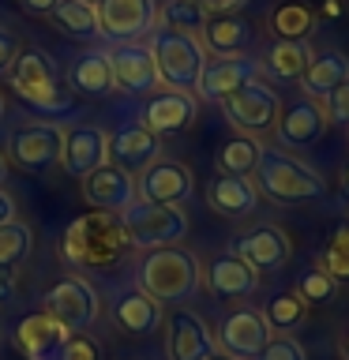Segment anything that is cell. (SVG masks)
Wrapping results in <instances>:
<instances>
[{
  "mask_svg": "<svg viewBox=\"0 0 349 360\" xmlns=\"http://www.w3.org/2000/svg\"><path fill=\"white\" fill-rule=\"evenodd\" d=\"M207 360H236V356H229V353H210Z\"/></svg>",
  "mask_w": 349,
  "mask_h": 360,
  "instance_id": "obj_48",
  "label": "cell"
},
{
  "mask_svg": "<svg viewBox=\"0 0 349 360\" xmlns=\"http://www.w3.org/2000/svg\"><path fill=\"white\" fill-rule=\"evenodd\" d=\"M158 158H162V139L146 131L143 124H128L117 135H109V162L120 165L124 173H143Z\"/></svg>",
  "mask_w": 349,
  "mask_h": 360,
  "instance_id": "obj_21",
  "label": "cell"
},
{
  "mask_svg": "<svg viewBox=\"0 0 349 360\" xmlns=\"http://www.w3.org/2000/svg\"><path fill=\"white\" fill-rule=\"evenodd\" d=\"M4 176H8V162H4V154H0V188H4Z\"/></svg>",
  "mask_w": 349,
  "mask_h": 360,
  "instance_id": "obj_46",
  "label": "cell"
},
{
  "mask_svg": "<svg viewBox=\"0 0 349 360\" xmlns=\"http://www.w3.org/2000/svg\"><path fill=\"white\" fill-rule=\"evenodd\" d=\"M101 38L117 41H143L158 30V0H101L98 4Z\"/></svg>",
  "mask_w": 349,
  "mask_h": 360,
  "instance_id": "obj_10",
  "label": "cell"
},
{
  "mask_svg": "<svg viewBox=\"0 0 349 360\" xmlns=\"http://www.w3.org/2000/svg\"><path fill=\"white\" fill-rule=\"evenodd\" d=\"M165 349H169V360H207L214 353V338L196 311L180 308L173 319H169Z\"/></svg>",
  "mask_w": 349,
  "mask_h": 360,
  "instance_id": "obj_23",
  "label": "cell"
},
{
  "mask_svg": "<svg viewBox=\"0 0 349 360\" xmlns=\"http://www.w3.org/2000/svg\"><path fill=\"white\" fill-rule=\"evenodd\" d=\"M135 278H139V289L146 292V297H154L158 304L191 300L203 285V266L188 248L173 244V248L143 252L139 266H135Z\"/></svg>",
  "mask_w": 349,
  "mask_h": 360,
  "instance_id": "obj_1",
  "label": "cell"
},
{
  "mask_svg": "<svg viewBox=\"0 0 349 360\" xmlns=\"http://www.w3.org/2000/svg\"><path fill=\"white\" fill-rule=\"evenodd\" d=\"M158 27H169V30H184V34H203L207 27V11H199L191 0H165L158 8Z\"/></svg>",
  "mask_w": 349,
  "mask_h": 360,
  "instance_id": "obj_34",
  "label": "cell"
},
{
  "mask_svg": "<svg viewBox=\"0 0 349 360\" xmlns=\"http://www.w3.org/2000/svg\"><path fill=\"white\" fill-rule=\"evenodd\" d=\"M83 4H90V8H98V4H101V0H83Z\"/></svg>",
  "mask_w": 349,
  "mask_h": 360,
  "instance_id": "obj_50",
  "label": "cell"
},
{
  "mask_svg": "<svg viewBox=\"0 0 349 360\" xmlns=\"http://www.w3.org/2000/svg\"><path fill=\"white\" fill-rule=\"evenodd\" d=\"M199 11H207V15H229V11H236L241 4H248V0H191Z\"/></svg>",
  "mask_w": 349,
  "mask_h": 360,
  "instance_id": "obj_42",
  "label": "cell"
},
{
  "mask_svg": "<svg viewBox=\"0 0 349 360\" xmlns=\"http://www.w3.org/2000/svg\"><path fill=\"white\" fill-rule=\"evenodd\" d=\"M109 64H113V83L124 94H146L158 86V68L154 53L146 41H117L109 45Z\"/></svg>",
  "mask_w": 349,
  "mask_h": 360,
  "instance_id": "obj_14",
  "label": "cell"
},
{
  "mask_svg": "<svg viewBox=\"0 0 349 360\" xmlns=\"http://www.w3.org/2000/svg\"><path fill=\"white\" fill-rule=\"evenodd\" d=\"M207 56H241L252 45V22L241 19L236 11L229 15H207V27L199 34Z\"/></svg>",
  "mask_w": 349,
  "mask_h": 360,
  "instance_id": "obj_25",
  "label": "cell"
},
{
  "mask_svg": "<svg viewBox=\"0 0 349 360\" xmlns=\"http://www.w3.org/2000/svg\"><path fill=\"white\" fill-rule=\"evenodd\" d=\"M128 244L120 229L117 214H101L90 210L83 218H75L64 233V259L72 266H109L120 255V248Z\"/></svg>",
  "mask_w": 349,
  "mask_h": 360,
  "instance_id": "obj_4",
  "label": "cell"
},
{
  "mask_svg": "<svg viewBox=\"0 0 349 360\" xmlns=\"http://www.w3.org/2000/svg\"><path fill=\"white\" fill-rule=\"evenodd\" d=\"M263 319L270 330H293V326H300L304 323V300L297 297V292H281V297H274L267 304V311H263Z\"/></svg>",
  "mask_w": 349,
  "mask_h": 360,
  "instance_id": "obj_35",
  "label": "cell"
},
{
  "mask_svg": "<svg viewBox=\"0 0 349 360\" xmlns=\"http://www.w3.org/2000/svg\"><path fill=\"white\" fill-rule=\"evenodd\" d=\"M42 304H45V315H49L53 323H61L68 334L90 330V323H94L98 311H101L98 289L90 285L87 278H79V274H68V278L56 281V285H49V292L42 297Z\"/></svg>",
  "mask_w": 349,
  "mask_h": 360,
  "instance_id": "obj_7",
  "label": "cell"
},
{
  "mask_svg": "<svg viewBox=\"0 0 349 360\" xmlns=\"http://www.w3.org/2000/svg\"><path fill=\"white\" fill-rule=\"evenodd\" d=\"M68 334L61 323H53L49 315H27L19 326H15V345L23 349L27 360H61L64 345H68Z\"/></svg>",
  "mask_w": 349,
  "mask_h": 360,
  "instance_id": "obj_22",
  "label": "cell"
},
{
  "mask_svg": "<svg viewBox=\"0 0 349 360\" xmlns=\"http://www.w3.org/2000/svg\"><path fill=\"white\" fill-rule=\"evenodd\" d=\"M342 356L349 360V330H345V338H342Z\"/></svg>",
  "mask_w": 349,
  "mask_h": 360,
  "instance_id": "obj_47",
  "label": "cell"
},
{
  "mask_svg": "<svg viewBox=\"0 0 349 360\" xmlns=\"http://www.w3.org/2000/svg\"><path fill=\"white\" fill-rule=\"evenodd\" d=\"M15 56H19V41H15V34L0 27V75H8V72H11Z\"/></svg>",
  "mask_w": 349,
  "mask_h": 360,
  "instance_id": "obj_41",
  "label": "cell"
},
{
  "mask_svg": "<svg viewBox=\"0 0 349 360\" xmlns=\"http://www.w3.org/2000/svg\"><path fill=\"white\" fill-rule=\"evenodd\" d=\"M53 22L72 38H101V22H98V8L83 4V0H61L53 8Z\"/></svg>",
  "mask_w": 349,
  "mask_h": 360,
  "instance_id": "obj_31",
  "label": "cell"
},
{
  "mask_svg": "<svg viewBox=\"0 0 349 360\" xmlns=\"http://www.w3.org/2000/svg\"><path fill=\"white\" fill-rule=\"evenodd\" d=\"M196 112H199L196 94H188V90H162V94H154V98L143 105L139 124L162 139V135L184 131L188 124L196 120Z\"/></svg>",
  "mask_w": 349,
  "mask_h": 360,
  "instance_id": "obj_18",
  "label": "cell"
},
{
  "mask_svg": "<svg viewBox=\"0 0 349 360\" xmlns=\"http://www.w3.org/2000/svg\"><path fill=\"white\" fill-rule=\"evenodd\" d=\"M255 360H308V353H304V345L293 342L289 334H278V338H270L267 349Z\"/></svg>",
  "mask_w": 349,
  "mask_h": 360,
  "instance_id": "obj_37",
  "label": "cell"
},
{
  "mask_svg": "<svg viewBox=\"0 0 349 360\" xmlns=\"http://www.w3.org/2000/svg\"><path fill=\"white\" fill-rule=\"evenodd\" d=\"M207 289L218 300H244L259 289V270L252 263H244L236 252H225L218 259H210L207 266Z\"/></svg>",
  "mask_w": 349,
  "mask_h": 360,
  "instance_id": "obj_20",
  "label": "cell"
},
{
  "mask_svg": "<svg viewBox=\"0 0 349 360\" xmlns=\"http://www.w3.org/2000/svg\"><path fill=\"white\" fill-rule=\"evenodd\" d=\"M124 240L139 252H154V248H173L188 236V214L180 207H162V202H143L135 199L128 210L117 214Z\"/></svg>",
  "mask_w": 349,
  "mask_h": 360,
  "instance_id": "obj_6",
  "label": "cell"
},
{
  "mask_svg": "<svg viewBox=\"0 0 349 360\" xmlns=\"http://www.w3.org/2000/svg\"><path fill=\"white\" fill-rule=\"evenodd\" d=\"M259 60L255 56H207V64H203V75H199V86L196 94L203 101H225L233 94V90H241L244 83H252L259 79Z\"/></svg>",
  "mask_w": 349,
  "mask_h": 360,
  "instance_id": "obj_15",
  "label": "cell"
},
{
  "mask_svg": "<svg viewBox=\"0 0 349 360\" xmlns=\"http://www.w3.org/2000/svg\"><path fill=\"white\" fill-rule=\"evenodd\" d=\"M0 117H4V98H0Z\"/></svg>",
  "mask_w": 349,
  "mask_h": 360,
  "instance_id": "obj_51",
  "label": "cell"
},
{
  "mask_svg": "<svg viewBox=\"0 0 349 360\" xmlns=\"http://www.w3.org/2000/svg\"><path fill=\"white\" fill-rule=\"evenodd\" d=\"M259 158H263V146L252 135H233L218 150V169H222V176H252Z\"/></svg>",
  "mask_w": 349,
  "mask_h": 360,
  "instance_id": "obj_30",
  "label": "cell"
},
{
  "mask_svg": "<svg viewBox=\"0 0 349 360\" xmlns=\"http://www.w3.org/2000/svg\"><path fill=\"white\" fill-rule=\"evenodd\" d=\"M117 323L124 326L128 334H154L158 326H162V304H158L154 297H146L143 289H135V292H128V297H120L117 300Z\"/></svg>",
  "mask_w": 349,
  "mask_h": 360,
  "instance_id": "obj_29",
  "label": "cell"
},
{
  "mask_svg": "<svg viewBox=\"0 0 349 360\" xmlns=\"http://www.w3.org/2000/svg\"><path fill=\"white\" fill-rule=\"evenodd\" d=\"M326 117H331V124H349V83H342L334 90L331 98H326Z\"/></svg>",
  "mask_w": 349,
  "mask_h": 360,
  "instance_id": "obj_39",
  "label": "cell"
},
{
  "mask_svg": "<svg viewBox=\"0 0 349 360\" xmlns=\"http://www.w3.org/2000/svg\"><path fill=\"white\" fill-rule=\"evenodd\" d=\"M8 79H11V90H15L30 109L45 112V117H61V112L72 109V98L61 90V79H56L53 56L45 49H38V45L19 49Z\"/></svg>",
  "mask_w": 349,
  "mask_h": 360,
  "instance_id": "obj_2",
  "label": "cell"
},
{
  "mask_svg": "<svg viewBox=\"0 0 349 360\" xmlns=\"http://www.w3.org/2000/svg\"><path fill=\"white\" fill-rule=\"evenodd\" d=\"M326 128H331V117H326L323 101L297 98L278 112L274 135H278V143L286 146V150H308V146H315L326 135Z\"/></svg>",
  "mask_w": 349,
  "mask_h": 360,
  "instance_id": "obj_12",
  "label": "cell"
},
{
  "mask_svg": "<svg viewBox=\"0 0 349 360\" xmlns=\"http://www.w3.org/2000/svg\"><path fill=\"white\" fill-rule=\"evenodd\" d=\"M218 338L225 345V353L236 356V360H255L259 353L267 349L270 342V326L263 319V311L255 308H236L222 319L218 326Z\"/></svg>",
  "mask_w": 349,
  "mask_h": 360,
  "instance_id": "obj_17",
  "label": "cell"
},
{
  "mask_svg": "<svg viewBox=\"0 0 349 360\" xmlns=\"http://www.w3.org/2000/svg\"><path fill=\"white\" fill-rule=\"evenodd\" d=\"M326 248L349 259V218H342V221H338L334 229H331V244H326Z\"/></svg>",
  "mask_w": 349,
  "mask_h": 360,
  "instance_id": "obj_43",
  "label": "cell"
},
{
  "mask_svg": "<svg viewBox=\"0 0 349 360\" xmlns=\"http://www.w3.org/2000/svg\"><path fill=\"white\" fill-rule=\"evenodd\" d=\"M342 184H345V195H349V165H345V173H342Z\"/></svg>",
  "mask_w": 349,
  "mask_h": 360,
  "instance_id": "obj_49",
  "label": "cell"
},
{
  "mask_svg": "<svg viewBox=\"0 0 349 360\" xmlns=\"http://www.w3.org/2000/svg\"><path fill=\"white\" fill-rule=\"evenodd\" d=\"M61 150H64V124H49V120H34V124H19L8 135V154L11 162L27 173H49L61 165Z\"/></svg>",
  "mask_w": 349,
  "mask_h": 360,
  "instance_id": "obj_8",
  "label": "cell"
},
{
  "mask_svg": "<svg viewBox=\"0 0 349 360\" xmlns=\"http://www.w3.org/2000/svg\"><path fill=\"white\" fill-rule=\"evenodd\" d=\"M342 83H349V56L342 49L312 53V60H308V68H304V75H300L304 98L326 101Z\"/></svg>",
  "mask_w": 349,
  "mask_h": 360,
  "instance_id": "obj_24",
  "label": "cell"
},
{
  "mask_svg": "<svg viewBox=\"0 0 349 360\" xmlns=\"http://www.w3.org/2000/svg\"><path fill=\"white\" fill-rule=\"evenodd\" d=\"M56 4H61V0H19V8L30 11V15H53Z\"/></svg>",
  "mask_w": 349,
  "mask_h": 360,
  "instance_id": "obj_44",
  "label": "cell"
},
{
  "mask_svg": "<svg viewBox=\"0 0 349 360\" xmlns=\"http://www.w3.org/2000/svg\"><path fill=\"white\" fill-rule=\"evenodd\" d=\"M68 83H72V90H79V94H87V98H109L113 90H117L109 53L106 49H83L72 60V68H68Z\"/></svg>",
  "mask_w": 349,
  "mask_h": 360,
  "instance_id": "obj_26",
  "label": "cell"
},
{
  "mask_svg": "<svg viewBox=\"0 0 349 360\" xmlns=\"http://www.w3.org/2000/svg\"><path fill=\"white\" fill-rule=\"evenodd\" d=\"M207 202L225 218H248L259 207V188L248 176H218L207 191Z\"/></svg>",
  "mask_w": 349,
  "mask_h": 360,
  "instance_id": "obj_27",
  "label": "cell"
},
{
  "mask_svg": "<svg viewBox=\"0 0 349 360\" xmlns=\"http://www.w3.org/2000/svg\"><path fill=\"white\" fill-rule=\"evenodd\" d=\"M61 360H101V349L94 338H87V334H72L68 338V345H64V353Z\"/></svg>",
  "mask_w": 349,
  "mask_h": 360,
  "instance_id": "obj_38",
  "label": "cell"
},
{
  "mask_svg": "<svg viewBox=\"0 0 349 360\" xmlns=\"http://www.w3.org/2000/svg\"><path fill=\"white\" fill-rule=\"evenodd\" d=\"M270 30L278 34V41H308V34L315 30V15L304 4H281L270 15Z\"/></svg>",
  "mask_w": 349,
  "mask_h": 360,
  "instance_id": "obj_32",
  "label": "cell"
},
{
  "mask_svg": "<svg viewBox=\"0 0 349 360\" xmlns=\"http://www.w3.org/2000/svg\"><path fill=\"white\" fill-rule=\"evenodd\" d=\"M30 248H34L30 225H23L19 218L0 225V270H15L19 263H27Z\"/></svg>",
  "mask_w": 349,
  "mask_h": 360,
  "instance_id": "obj_33",
  "label": "cell"
},
{
  "mask_svg": "<svg viewBox=\"0 0 349 360\" xmlns=\"http://www.w3.org/2000/svg\"><path fill=\"white\" fill-rule=\"evenodd\" d=\"M196 191V176L184 162L173 158H158L135 176V195L143 202H162V207H180Z\"/></svg>",
  "mask_w": 349,
  "mask_h": 360,
  "instance_id": "obj_11",
  "label": "cell"
},
{
  "mask_svg": "<svg viewBox=\"0 0 349 360\" xmlns=\"http://www.w3.org/2000/svg\"><path fill=\"white\" fill-rule=\"evenodd\" d=\"M222 112L241 135H259V131H270L278 124L281 98L270 83L252 79V83H244L241 90H233V94L222 101Z\"/></svg>",
  "mask_w": 349,
  "mask_h": 360,
  "instance_id": "obj_9",
  "label": "cell"
},
{
  "mask_svg": "<svg viewBox=\"0 0 349 360\" xmlns=\"http://www.w3.org/2000/svg\"><path fill=\"white\" fill-rule=\"evenodd\" d=\"M8 221H15V199L0 188V225H8Z\"/></svg>",
  "mask_w": 349,
  "mask_h": 360,
  "instance_id": "obj_45",
  "label": "cell"
},
{
  "mask_svg": "<svg viewBox=\"0 0 349 360\" xmlns=\"http://www.w3.org/2000/svg\"><path fill=\"white\" fill-rule=\"evenodd\" d=\"M106 162H109V131L98 128V124H68L64 128V150H61L64 173L83 180Z\"/></svg>",
  "mask_w": 349,
  "mask_h": 360,
  "instance_id": "obj_13",
  "label": "cell"
},
{
  "mask_svg": "<svg viewBox=\"0 0 349 360\" xmlns=\"http://www.w3.org/2000/svg\"><path fill=\"white\" fill-rule=\"evenodd\" d=\"M319 270H326V274H331L334 281H349V259H345V255H338V252H331V248L323 252Z\"/></svg>",
  "mask_w": 349,
  "mask_h": 360,
  "instance_id": "obj_40",
  "label": "cell"
},
{
  "mask_svg": "<svg viewBox=\"0 0 349 360\" xmlns=\"http://www.w3.org/2000/svg\"><path fill=\"white\" fill-rule=\"evenodd\" d=\"M308 60H312V45L308 41H274L267 49V56L259 60V72L270 75L274 83H300Z\"/></svg>",
  "mask_w": 349,
  "mask_h": 360,
  "instance_id": "obj_28",
  "label": "cell"
},
{
  "mask_svg": "<svg viewBox=\"0 0 349 360\" xmlns=\"http://www.w3.org/2000/svg\"><path fill=\"white\" fill-rule=\"evenodd\" d=\"M151 53H154V68H158V83H165L169 90H188V94L199 86L207 49H203V41L196 34L158 27L151 34Z\"/></svg>",
  "mask_w": 349,
  "mask_h": 360,
  "instance_id": "obj_5",
  "label": "cell"
},
{
  "mask_svg": "<svg viewBox=\"0 0 349 360\" xmlns=\"http://www.w3.org/2000/svg\"><path fill=\"white\" fill-rule=\"evenodd\" d=\"M229 252H236L244 263H252L255 270H281L289 263L293 244H289L286 229H278V225H259V229L236 236Z\"/></svg>",
  "mask_w": 349,
  "mask_h": 360,
  "instance_id": "obj_19",
  "label": "cell"
},
{
  "mask_svg": "<svg viewBox=\"0 0 349 360\" xmlns=\"http://www.w3.org/2000/svg\"><path fill=\"white\" fill-rule=\"evenodd\" d=\"M334 292H338V281L326 270H308L297 285V297L304 304H326V300H334Z\"/></svg>",
  "mask_w": 349,
  "mask_h": 360,
  "instance_id": "obj_36",
  "label": "cell"
},
{
  "mask_svg": "<svg viewBox=\"0 0 349 360\" xmlns=\"http://www.w3.org/2000/svg\"><path fill=\"white\" fill-rule=\"evenodd\" d=\"M255 188L274 202H315L326 195V180L300 158L281 150H263L255 165Z\"/></svg>",
  "mask_w": 349,
  "mask_h": 360,
  "instance_id": "obj_3",
  "label": "cell"
},
{
  "mask_svg": "<svg viewBox=\"0 0 349 360\" xmlns=\"http://www.w3.org/2000/svg\"><path fill=\"white\" fill-rule=\"evenodd\" d=\"M79 191H83V199L94 210H101V214H120V210H128L132 202L139 199L135 195V176L124 173V169L113 165V162H106L90 176H83Z\"/></svg>",
  "mask_w": 349,
  "mask_h": 360,
  "instance_id": "obj_16",
  "label": "cell"
}]
</instances>
